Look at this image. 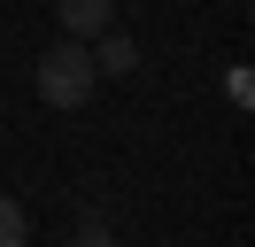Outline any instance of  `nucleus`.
Wrapping results in <instances>:
<instances>
[{
    "label": "nucleus",
    "mask_w": 255,
    "mask_h": 247,
    "mask_svg": "<svg viewBox=\"0 0 255 247\" xmlns=\"http://www.w3.org/2000/svg\"><path fill=\"white\" fill-rule=\"evenodd\" d=\"M54 15H62V39H101L116 23V0H54Z\"/></svg>",
    "instance_id": "f03ea898"
},
{
    "label": "nucleus",
    "mask_w": 255,
    "mask_h": 247,
    "mask_svg": "<svg viewBox=\"0 0 255 247\" xmlns=\"http://www.w3.org/2000/svg\"><path fill=\"white\" fill-rule=\"evenodd\" d=\"M78 247H116V240H109V224H101V216H85V224H78Z\"/></svg>",
    "instance_id": "39448f33"
},
{
    "label": "nucleus",
    "mask_w": 255,
    "mask_h": 247,
    "mask_svg": "<svg viewBox=\"0 0 255 247\" xmlns=\"http://www.w3.org/2000/svg\"><path fill=\"white\" fill-rule=\"evenodd\" d=\"M85 46H93V70L101 77H131V70H139V46H131V31H101V39H85Z\"/></svg>",
    "instance_id": "7ed1b4c3"
},
{
    "label": "nucleus",
    "mask_w": 255,
    "mask_h": 247,
    "mask_svg": "<svg viewBox=\"0 0 255 247\" xmlns=\"http://www.w3.org/2000/svg\"><path fill=\"white\" fill-rule=\"evenodd\" d=\"M23 240H31V216H23V201L0 193V247H23Z\"/></svg>",
    "instance_id": "20e7f679"
},
{
    "label": "nucleus",
    "mask_w": 255,
    "mask_h": 247,
    "mask_svg": "<svg viewBox=\"0 0 255 247\" xmlns=\"http://www.w3.org/2000/svg\"><path fill=\"white\" fill-rule=\"evenodd\" d=\"M31 85H39V101H47V108H85V101H93V85H101L93 46H85V39L47 46V54L31 62Z\"/></svg>",
    "instance_id": "f257e3e1"
}]
</instances>
